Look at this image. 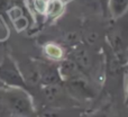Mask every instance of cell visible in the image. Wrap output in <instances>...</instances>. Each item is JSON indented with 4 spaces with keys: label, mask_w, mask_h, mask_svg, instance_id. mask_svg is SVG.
Returning a JSON list of instances; mask_svg holds the SVG:
<instances>
[{
    "label": "cell",
    "mask_w": 128,
    "mask_h": 117,
    "mask_svg": "<svg viewBox=\"0 0 128 117\" xmlns=\"http://www.w3.org/2000/svg\"><path fill=\"white\" fill-rule=\"evenodd\" d=\"M58 72L63 81H70L84 75L72 58H65L58 62Z\"/></svg>",
    "instance_id": "cell-7"
},
{
    "label": "cell",
    "mask_w": 128,
    "mask_h": 117,
    "mask_svg": "<svg viewBox=\"0 0 128 117\" xmlns=\"http://www.w3.org/2000/svg\"><path fill=\"white\" fill-rule=\"evenodd\" d=\"M36 66L40 74V82L44 87L60 84L63 81L58 72V65H55L54 62H40Z\"/></svg>",
    "instance_id": "cell-5"
},
{
    "label": "cell",
    "mask_w": 128,
    "mask_h": 117,
    "mask_svg": "<svg viewBox=\"0 0 128 117\" xmlns=\"http://www.w3.org/2000/svg\"><path fill=\"white\" fill-rule=\"evenodd\" d=\"M0 97L7 111L14 116H30L34 113V107L30 96L24 88H10L0 92Z\"/></svg>",
    "instance_id": "cell-2"
},
{
    "label": "cell",
    "mask_w": 128,
    "mask_h": 117,
    "mask_svg": "<svg viewBox=\"0 0 128 117\" xmlns=\"http://www.w3.org/2000/svg\"><path fill=\"white\" fill-rule=\"evenodd\" d=\"M2 86H4V84H2V83H1V82H0V87H2Z\"/></svg>",
    "instance_id": "cell-16"
},
{
    "label": "cell",
    "mask_w": 128,
    "mask_h": 117,
    "mask_svg": "<svg viewBox=\"0 0 128 117\" xmlns=\"http://www.w3.org/2000/svg\"><path fill=\"white\" fill-rule=\"evenodd\" d=\"M48 1H50V0H33V6H34L35 10L37 11L38 14L44 15Z\"/></svg>",
    "instance_id": "cell-11"
},
{
    "label": "cell",
    "mask_w": 128,
    "mask_h": 117,
    "mask_svg": "<svg viewBox=\"0 0 128 117\" xmlns=\"http://www.w3.org/2000/svg\"><path fill=\"white\" fill-rule=\"evenodd\" d=\"M0 82L11 88H25L26 80L18 69L17 64L9 56H6L0 63Z\"/></svg>",
    "instance_id": "cell-3"
},
{
    "label": "cell",
    "mask_w": 128,
    "mask_h": 117,
    "mask_svg": "<svg viewBox=\"0 0 128 117\" xmlns=\"http://www.w3.org/2000/svg\"><path fill=\"white\" fill-rule=\"evenodd\" d=\"M106 41L116 56L125 65L128 52V11L122 17L112 19L107 29Z\"/></svg>",
    "instance_id": "cell-1"
},
{
    "label": "cell",
    "mask_w": 128,
    "mask_h": 117,
    "mask_svg": "<svg viewBox=\"0 0 128 117\" xmlns=\"http://www.w3.org/2000/svg\"><path fill=\"white\" fill-rule=\"evenodd\" d=\"M108 9L112 19L122 17L128 11V0H108Z\"/></svg>",
    "instance_id": "cell-9"
},
{
    "label": "cell",
    "mask_w": 128,
    "mask_h": 117,
    "mask_svg": "<svg viewBox=\"0 0 128 117\" xmlns=\"http://www.w3.org/2000/svg\"><path fill=\"white\" fill-rule=\"evenodd\" d=\"M17 2H18L17 0H0V15L7 13Z\"/></svg>",
    "instance_id": "cell-12"
},
{
    "label": "cell",
    "mask_w": 128,
    "mask_h": 117,
    "mask_svg": "<svg viewBox=\"0 0 128 117\" xmlns=\"http://www.w3.org/2000/svg\"><path fill=\"white\" fill-rule=\"evenodd\" d=\"M43 52H44L47 60L52 62H61L63 59L66 58L64 47L61 44H58V43L54 42H50L47 44H45Z\"/></svg>",
    "instance_id": "cell-8"
},
{
    "label": "cell",
    "mask_w": 128,
    "mask_h": 117,
    "mask_svg": "<svg viewBox=\"0 0 128 117\" xmlns=\"http://www.w3.org/2000/svg\"><path fill=\"white\" fill-rule=\"evenodd\" d=\"M86 117H109V115L104 110H100V111H96V113L91 114V115H88Z\"/></svg>",
    "instance_id": "cell-14"
},
{
    "label": "cell",
    "mask_w": 128,
    "mask_h": 117,
    "mask_svg": "<svg viewBox=\"0 0 128 117\" xmlns=\"http://www.w3.org/2000/svg\"><path fill=\"white\" fill-rule=\"evenodd\" d=\"M66 90L68 95L78 100H90L96 97V89L86 79V77H80L76 79L65 81Z\"/></svg>",
    "instance_id": "cell-4"
},
{
    "label": "cell",
    "mask_w": 128,
    "mask_h": 117,
    "mask_svg": "<svg viewBox=\"0 0 128 117\" xmlns=\"http://www.w3.org/2000/svg\"><path fill=\"white\" fill-rule=\"evenodd\" d=\"M125 79H126V86H125V105L128 106V71L125 72Z\"/></svg>",
    "instance_id": "cell-13"
},
{
    "label": "cell",
    "mask_w": 128,
    "mask_h": 117,
    "mask_svg": "<svg viewBox=\"0 0 128 117\" xmlns=\"http://www.w3.org/2000/svg\"><path fill=\"white\" fill-rule=\"evenodd\" d=\"M64 13V2L62 0H50L47 4L46 10L44 16H46L47 19L54 20L58 19Z\"/></svg>",
    "instance_id": "cell-10"
},
{
    "label": "cell",
    "mask_w": 128,
    "mask_h": 117,
    "mask_svg": "<svg viewBox=\"0 0 128 117\" xmlns=\"http://www.w3.org/2000/svg\"><path fill=\"white\" fill-rule=\"evenodd\" d=\"M125 69H126V71H128V52H127V61L126 64H125Z\"/></svg>",
    "instance_id": "cell-15"
},
{
    "label": "cell",
    "mask_w": 128,
    "mask_h": 117,
    "mask_svg": "<svg viewBox=\"0 0 128 117\" xmlns=\"http://www.w3.org/2000/svg\"><path fill=\"white\" fill-rule=\"evenodd\" d=\"M72 59L75 61V63L86 77L90 74L94 64H93V58L88 49L84 46L76 47L72 54Z\"/></svg>",
    "instance_id": "cell-6"
}]
</instances>
